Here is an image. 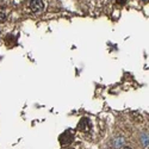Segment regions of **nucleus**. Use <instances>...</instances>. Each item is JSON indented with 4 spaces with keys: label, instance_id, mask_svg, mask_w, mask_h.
<instances>
[{
    "label": "nucleus",
    "instance_id": "obj_1",
    "mask_svg": "<svg viewBox=\"0 0 149 149\" xmlns=\"http://www.w3.org/2000/svg\"><path fill=\"white\" fill-rule=\"evenodd\" d=\"M29 7H30L32 13L40 15L44 10V3H43V0H30Z\"/></svg>",
    "mask_w": 149,
    "mask_h": 149
},
{
    "label": "nucleus",
    "instance_id": "obj_2",
    "mask_svg": "<svg viewBox=\"0 0 149 149\" xmlns=\"http://www.w3.org/2000/svg\"><path fill=\"white\" fill-rule=\"evenodd\" d=\"M73 140H74V135H73V132H70V130L65 131L63 134L60 136V143L62 146H67V144L72 143Z\"/></svg>",
    "mask_w": 149,
    "mask_h": 149
},
{
    "label": "nucleus",
    "instance_id": "obj_4",
    "mask_svg": "<svg viewBox=\"0 0 149 149\" xmlns=\"http://www.w3.org/2000/svg\"><path fill=\"white\" fill-rule=\"evenodd\" d=\"M5 19H6V11L3 7H0V23H3Z\"/></svg>",
    "mask_w": 149,
    "mask_h": 149
},
{
    "label": "nucleus",
    "instance_id": "obj_3",
    "mask_svg": "<svg viewBox=\"0 0 149 149\" xmlns=\"http://www.w3.org/2000/svg\"><path fill=\"white\" fill-rule=\"evenodd\" d=\"M91 120L88 118H82L80 119L79 124H78V130L82 131V132H88L91 130Z\"/></svg>",
    "mask_w": 149,
    "mask_h": 149
},
{
    "label": "nucleus",
    "instance_id": "obj_7",
    "mask_svg": "<svg viewBox=\"0 0 149 149\" xmlns=\"http://www.w3.org/2000/svg\"><path fill=\"white\" fill-rule=\"evenodd\" d=\"M65 149H73V148H65Z\"/></svg>",
    "mask_w": 149,
    "mask_h": 149
},
{
    "label": "nucleus",
    "instance_id": "obj_6",
    "mask_svg": "<svg viewBox=\"0 0 149 149\" xmlns=\"http://www.w3.org/2000/svg\"><path fill=\"white\" fill-rule=\"evenodd\" d=\"M124 149H131V148H129V147H125V148H124Z\"/></svg>",
    "mask_w": 149,
    "mask_h": 149
},
{
    "label": "nucleus",
    "instance_id": "obj_5",
    "mask_svg": "<svg viewBox=\"0 0 149 149\" xmlns=\"http://www.w3.org/2000/svg\"><path fill=\"white\" fill-rule=\"evenodd\" d=\"M128 1V0H117V4H119V5H124Z\"/></svg>",
    "mask_w": 149,
    "mask_h": 149
}]
</instances>
